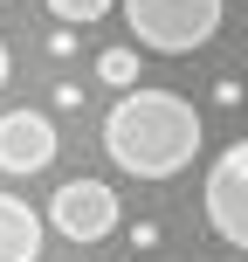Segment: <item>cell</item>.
I'll list each match as a JSON object with an SVG mask.
<instances>
[{"label":"cell","mask_w":248,"mask_h":262,"mask_svg":"<svg viewBox=\"0 0 248 262\" xmlns=\"http://www.w3.org/2000/svg\"><path fill=\"white\" fill-rule=\"evenodd\" d=\"M41 242H49V221L28 200L0 193V262H41Z\"/></svg>","instance_id":"obj_6"},{"label":"cell","mask_w":248,"mask_h":262,"mask_svg":"<svg viewBox=\"0 0 248 262\" xmlns=\"http://www.w3.org/2000/svg\"><path fill=\"white\" fill-rule=\"evenodd\" d=\"M55 118L49 111H7L0 118V172H14V180H28V172L55 166Z\"/></svg>","instance_id":"obj_5"},{"label":"cell","mask_w":248,"mask_h":262,"mask_svg":"<svg viewBox=\"0 0 248 262\" xmlns=\"http://www.w3.org/2000/svg\"><path fill=\"white\" fill-rule=\"evenodd\" d=\"M49 228L69 235V242H104L118 228V193L104 180H62L55 200H49Z\"/></svg>","instance_id":"obj_4"},{"label":"cell","mask_w":248,"mask_h":262,"mask_svg":"<svg viewBox=\"0 0 248 262\" xmlns=\"http://www.w3.org/2000/svg\"><path fill=\"white\" fill-rule=\"evenodd\" d=\"M7 76H14V55H7V41H0V90H7Z\"/></svg>","instance_id":"obj_10"},{"label":"cell","mask_w":248,"mask_h":262,"mask_svg":"<svg viewBox=\"0 0 248 262\" xmlns=\"http://www.w3.org/2000/svg\"><path fill=\"white\" fill-rule=\"evenodd\" d=\"M104 152L131 180H172L200 152V111L179 90H124L104 118Z\"/></svg>","instance_id":"obj_1"},{"label":"cell","mask_w":248,"mask_h":262,"mask_svg":"<svg viewBox=\"0 0 248 262\" xmlns=\"http://www.w3.org/2000/svg\"><path fill=\"white\" fill-rule=\"evenodd\" d=\"M110 7H118V0H49V14L62 28H90V21H104Z\"/></svg>","instance_id":"obj_8"},{"label":"cell","mask_w":248,"mask_h":262,"mask_svg":"<svg viewBox=\"0 0 248 262\" xmlns=\"http://www.w3.org/2000/svg\"><path fill=\"white\" fill-rule=\"evenodd\" d=\"M228 0H124V28L152 55H193L221 35Z\"/></svg>","instance_id":"obj_2"},{"label":"cell","mask_w":248,"mask_h":262,"mask_svg":"<svg viewBox=\"0 0 248 262\" xmlns=\"http://www.w3.org/2000/svg\"><path fill=\"white\" fill-rule=\"evenodd\" d=\"M97 76L110 90H138V49H104L97 55Z\"/></svg>","instance_id":"obj_7"},{"label":"cell","mask_w":248,"mask_h":262,"mask_svg":"<svg viewBox=\"0 0 248 262\" xmlns=\"http://www.w3.org/2000/svg\"><path fill=\"white\" fill-rule=\"evenodd\" d=\"M200 200H207V228L228 242V249L248 255V138H235V145L207 166Z\"/></svg>","instance_id":"obj_3"},{"label":"cell","mask_w":248,"mask_h":262,"mask_svg":"<svg viewBox=\"0 0 248 262\" xmlns=\"http://www.w3.org/2000/svg\"><path fill=\"white\" fill-rule=\"evenodd\" d=\"M83 104V83H55V111H76Z\"/></svg>","instance_id":"obj_9"}]
</instances>
